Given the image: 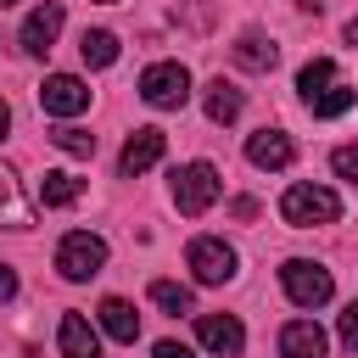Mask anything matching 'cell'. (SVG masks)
I'll list each match as a JSON object with an SVG mask.
<instances>
[{
	"instance_id": "obj_15",
	"label": "cell",
	"mask_w": 358,
	"mask_h": 358,
	"mask_svg": "<svg viewBox=\"0 0 358 358\" xmlns=\"http://www.w3.org/2000/svg\"><path fill=\"white\" fill-rule=\"evenodd\" d=\"M95 313H101V330H106L112 341L134 347V336H140V313H134V302H123V296H106Z\"/></svg>"
},
{
	"instance_id": "obj_24",
	"label": "cell",
	"mask_w": 358,
	"mask_h": 358,
	"mask_svg": "<svg viewBox=\"0 0 358 358\" xmlns=\"http://www.w3.org/2000/svg\"><path fill=\"white\" fill-rule=\"evenodd\" d=\"M341 347H347V352H358V302H347V308H341Z\"/></svg>"
},
{
	"instance_id": "obj_16",
	"label": "cell",
	"mask_w": 358,
	"mask_h": 358,
	"mask_svg": "<svg viewBox=\"0 0 358 358\" xmlns=\"http://www.w3.org/2000/svg\"><path fill=\"white\" fill-rule=\"evenodd\" d=\"M28 224H34V207L17 190V173L0 162V229H28Z\"/></svg>"
},
{
	"instance_id": "obj_4",
	"label": "cell",
	"mask_w": 358,
	"mask_h": 358,
	"mask_svg": "<svg viewBox=\"0 0 358 358\" xmlns=\"http://www.w3.org/2000/svg\"><path fill=\"white\" fill-rule=\"evenodd\" d=\"M218 190H224V179H218L213 162H185V168H173V207H179V213L201 218V213L218 201Z\"/></svg>"
},
{
	"instance_id": "obj_23",
	"label": "cell",
	"mask_w": 358,
	"mask_h": 358,
	"mask_svg": "<svg viewBox=\"0 0 358 358\" xmlns=\"http://www.w3.org/2000/svg\"><path fill=\"white\" fill-rule=\"evenodd\" d=\"M330 168H336V179L358 185V145H336V151H330Z\"/></svg>"
},
{
	"instance_id": "obj_18",
	"label": "cell",
	"mask_w": 358,
	"mask_h": 358,
	"mask_svg": "<svg viewBox=\"0 0 358 358\" xmlns=\"http://www.w3.org/2000/svg\"><path fill=\"white\" fill-rule=\"evenodd\" d=\"M241 106H246V101H241V90H235L229 78H213V84H207V117H213V123H235Z\"/></svg>"
},
{
	"instance_id": "obj_7",
	"label": "cell",
	"mask_w": 358,
	"mask_h": 358,
	"mask_svg": "<svg viewBox=\"0 0 358 358\" xmlns=\"http://www.w3.org/2000/svg\"><path fill=\"white\" fill-rule=\"evenodd\" d=\"M39 106H45L50 117H78V112L90 106V84L73 78V73H50V78L39 84Z\"/></svg>"
},
{
	"instance_id": "obj_25",
	"label": "cell",
	"mask_w": 358,
	"mask_h": 358,
	"mask_svg": "<svg viewBox=\"0 0 358 358\" xmlns=\"http://www.w3.org/2000/svg\"><path fill=\"white\" fill-rule=\"evenodd\" d=\"M151 358H196V352H190L185 341H157V347H151Z\"/></svg>"
},
{
	"instance_id": "obj_12",
	"label": "cell",
	"mask_w": 358,
	"mask_h": 358,
	"mask_svg": "<svg viewBox=\"0 0 358 358\" xmlns=\"http://www.w3.org/2000/svg\"><path fill=\"white\" fill-rule=\"evenodd\" d=\"M56 347H62V358H101V330H95L84 313H62Z\"/></svg>"
},
{
	"instance_id": "obj_5",
	"label": "cell",
	"mask_w": 358,
	"mask_h": 358,
	"mask_svg": "<svg viewBox=\"0 0 358 358\" xmlns=\"http://www.w3.org/2000/svg\"><path fill=\"white\" fill-rule=\"evenodd\" d=\"M56 268H62V280H95V274L106 268V241L90 235V229L62 235V246H56Z\"/></svg>"
},
{
	"instance_id": "obj_31",
	"label": "cell",
	"mask_w": 358,
	"mask_h": 358,
	"mask_svg": "<svg viewBox=\"0 0 358 358\" xmlns=\"http://www.w3.org/2000/svg\"><path fill=\"white\" fill-rule=\"evenodd\" d=\"M101 6H112V0H101Z\"/></svg>"
},
{
	"instance_id": "obj_22",
	"label": "cell",
	"mask_w": 358,
	"mask_h": 358,
	"mask_svg": "<svg viewBox=\"0 0 358 358\" xmlns=\"http://www.w3.org/2000/svg\"><path fill=\"white\" fill-rule=\"evenodd\" d=\"M50 145H62L67 157H95V134H84V129H73V123H62V129L50 134Z\"/></svg>"
},
{
	"instance_id": "obj_17",
	"label": "cell",
	"mask_w": 358,
	"mask_h": 358,
	"mask_svg": "<svg viewBox=\"0 0 358 358\" xmlns=\"http://www.w3.org/2000/svg\"><path fill=\"white\" fill-rule=\"evenodd\" d=\"M78 196H84V179L67 173V168H50V173L39 179V207H73Z\"/></svg>"
},
{
	"instance_id": "obj_14",
	"label": "cell",
	"mask_w": 358,
	"mask_h": 358,
	"mask_svg": "<svg viewBox=\"0 0 358 358\" xmlns=\"http://www.w3.org/2000/svg\"><path fill=\"white\" fill-rule=\"evenodd\" d=\"M229 56H235V67H246V73H268V67L280 62L274 39H268V34H257V28H246V34L229 45Z\"/></svg>"
},
{
	"instance_id": "obj_6",
	"label": "cell",
	"mask_w": 358,
	"mask_h": 358,
	"mask_svg": "<svg viewBox=\"0 0 358 358\" xmlns=\"http://www.w3.org/2000/svg\"><path fill=\"white\" fill-rule=\"evenodd\" d=\"M185 263H190V274H196L201 285H229V280H235V268H241L235 246H224L218 235H196V241H190V252H185Z\"/></svg>"
},
{
	"instance_id": "obj_19",
	"label": "cell",
	"mask_w": 358,
	"mask_h": 358,
	"mask_svg": "<svg viewBox=\"0 0 358 358\" xmlns=\"http://www.w3.org/2000/svg\"><path fill=\"white\" fill-rule=\"evenodd\" d=\"M78 56H84L90 67H112V62H117V34H112V28H84Z\"/></svg>"
},
{
	"instance_id": "obj_27",
	"label": "cell",
	"mask_w": 358,
	"mask_h": 358,
	"mask_svg": "<svg viewBox=\"0 0 358 358\" xmlns=\"http://www.w3.org/2000/svg\"><path fill=\"white\" fill-rule=\"evenodd\" d=\"M229 213H235V218H257V201H252V196H235V207H229Z\"/></svg>"
},
{
	"instance_id": "obj_9",
	"label": "cell",
	"mask_w": 358,
	"mask_h": 358,
	"mask_svg": "<svg viewBox=\"0 0 358 358\" xmlns=\"http://www.w3.org/2000/svg\"><path fill=\"white\" fill-rule=\"evenodd\" d=\"M162 151H168V134H162V129H134V134L123 140L117 173H123V179H140L145 168H157V162H162Z\"/></svg>"
},
{
	"instance_id": "obj_26",
	"label": "cell",
	"mask_w": 358,
	"mask_h": 358,
	"mask_svg": "<svg viewBox=\"0 0 358 358\" xmlns=\"http://www.w3.org/2000/svg\"><path fill=\"white\" fill-rule=\"evenodd\" d=\"M17 296V274H11V263H0V302H11Z\"/></svg>"
},
{
	"instance_id": "obj_30",
	"label": "cell",
	"mask_w": 358,
	"mask_h": 358,
	"mask_svg": "<svg viewBox=\"0 0 358 358\" xmlns=\"http://www.w3.org/2000/svg\"><path fill=\"white\" fill-rule=\"evenodd\" d=\"M6 6H17V0H0V11H6Z\"/></svg>"
},
{
	"instance_id": "obj_3",
	"label": "cell",
	"mask_w": 358,
	"mask_h": 358,
	"mask_svg": "<svg viewBox=\"0 0 358 358\" xmlns=\"http://www.w3.org/2000/svg\"><path fill=\"white\" fill-rule=\"evenodd\" d=\"M140 101L157 106V112H179V106L190 101V73H185V62H151V67L140 73Z\"/></svg>"
},
{
	"instance_id": "obj_20",
	"label": "cell",
	"mask_w": 358,
	"mask_h": 358,
	"mask_svg": "<svg viewBox=\"0 0 358 358\" xmlns=\"http://www.w3.org/2000/svg\"><path fill=\"white\" fill-rule=\"evenodd\" d=\"M336 78H341V73H336V62H330V56H313V62L296 73V95H302V101H313V95H324Z\"/></svg>"
},
{
	"instance_id": "obj_10",
	"label": "cell",
	"mask_w": 358,
	"mask_h": 358,
	"mask_svg": "<svg viewBox=\"0 0 358 358\" xmlns=\"http://www.w3.org/2000/svg\"><path fill=\"white\" fill-rule=\"evenodd\" d=\"M246 162H252V168L280 173V168H291V162H296V140H291L285 129H257V134L246 140Z\"/></svg>"
},
{
	"instance_id": "obj_28",
	"label": "cell",
	"mask_w": 358,
	"mask_h": 358,
	"mask_svg": "<svg viewBox=\"0 0 358 358\" xmlns=\"http://www.w3.org/2000/svg\"><path fill=\"white\" fill-rule=\"evenodd\" d=\"M6 129H11V106L0 101V140H6Z\"/></svg>"
},
{
	"instance_id": "obj_13",
	"label": "cell",
	"mask_w": 358,
	"mask_h": 358,
	"mask_svg": "<svg viewBox=\"0 0 358 358\" xmlns=\"http://www.w3.org/2000/svg\"><path fill=\"white\" fill-rule=\"evenodd\" d=\"M324 352H330V336L313 319H291L280 330V358H324Z\"/></svg>"
},
{
	"instance_id": "obj_29",
	"label": "cell",
	"mask_w": 358,
	"mask_h": 358,
	"mask_svg": "<svg viewBox=\"0 0 358 358\" xmlns=\"http://www.w3.org/2000/svg\"><path fill=\"white\" fill-rule=\"evenodd\" d=\"M347 45H358V17H352V22H347Z\"/></svg>"
},
{
	"instance_id": "obj_2",
	"label": "cell",
	"mask_w": 358,
	"mask_h": 358,
	"mask_svg": "<svg viewBox=\"0 0 358 358\" xmlns=\"http://www.w3.org/2000/svg\"><path fill=\"white\" fill-rule=\"evenodd\" d=\"M280 285H285V296H291L296 308H324V302L336 296L330 268L313 263V257H285V263H280Z\"/></svg>"
},
{
	"instance_id": "obj_21",
	"label": "cell",
	"mask_w": 358,
	"mask_h": 358,
	"mask_svg": "<svg viewBox=\"0 0 358 358\" xmlns=\"http://www.w3.org/2000/svg\"><path fill=\"white\" fill-rule=\"evenodd\" d=\"M151 302H157L162 313H190V308H196L190 285H179V280H151Z\"/></svg>"
},
{
	"instance_id": "obj_8",
	"label": "cell",
	"mask_w": 358,
	"mask_h": 358,
	"mask_svg": "<svg viewBox=\"0 0 358 358\" xmlns=\"http://www.w3.org/2000/svg\"><path fill=\"white\" fill-rule=\"evenodd\" d=\"M62 22H67V11H62L56 0H45V6H34V11L22 17V34H17V45H22L28 56H45V50L56 45V34H62Z\"/></svg>"
},
{
	"instance_id": "obj_1",
	"label": "cell",
	"mask_w": 358,
	"mask_h": 358,
	"mask_svg": "<svg viewBox=\"0 0 358 358\" xmlns=\"http://www.w3.org/2000/svg\"><path fill=\"white\" fill-rule=\"evenodd\" d=\"M280 218L291 229H313V224H336L341 218V196L330 185H291L280 196Z\"/></svg>"
},
{
	"instance_id": "obj_11",
	"label": "cell",
	"mask_w": 358,
	"mask_h": 358,
	"mask_svg": "<svg viewBox=\"0 0 358 358\" xmlns=\"http://www.w3.org/2000/svg\"><path fill=\"white\" fill-rule=\"evenodd\" d=\"M196 336H201V347L218 352V358H235V352L246 347V330H241L235 313H201V319H196Z\"/></svg>"
}]
</instances>
